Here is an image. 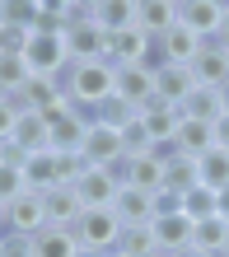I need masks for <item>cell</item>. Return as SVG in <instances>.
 I'll return each mask as SVG.
<instances>
[{
  "mask_svg": "<svg viewBox=\"0 0 229 257\" xmlns=\"http://www.w3.org/2000/svg\"><path fill=\"white\" fill-rule=\"evenodd\" d=\"M61 89L80 103V108H103V103L112 98V89H117V70L108 61H70L66 70V80H61Z\"/></svg>",
  "mask_w": 229,
  "mask_h": 257,
  "instance_id": "cell-1",
  "label": "cell"
},
{
  "mask_svg": "<svg viewBox=\"0 0 229 257\" xmlns=\"http://www.w3.org/2000/svg\"><path fill=\"white\" fill-rule=\"evenodd\" d=\"M75 238H80L84 248H94V252H112L117 238H122V215H117L112 206L84 210V215L75 220Z\"/></svg>",
  "mask_w": 229,
  "mask_h": 257,
  "instance_id": "cell-2",
  "label": "cell"
},
{
  "mask_svg": "<svg viewBox=\"0 0 229 257\" xmlns=\"http://www.w3.org/2000/svg\"><path fill=\"white\" fill-rule=\"evenodd\" d=\"M42 229H47V201H42V192H24L5 206V234L38 238Z\"/></svg>",
  "mask_w": 229,
  "mask_h": 257,
  "instance_id": "cell-3",
  "label": "cell"
},
{
  "mask_svg": "<svg viewBox=\"0 0 229 257\" xmlns=\"http://www.w3.org/2000/svg\"><path fill=\"white\" fill-rule=\"evenodd\" d=\"M84 159L94 164V169H122V164H127L122 131H117V126L94 122V126H89V136H84Z\"/></svg>",
  "mask_w": 229,
  "mask_h": 257,
  "instance_id": "cell-4",
  "label": "cell"
},
{
  "mask_svg": "<svg viewBox=\"0 0 229 257\" xmlns=\"http://www.w3.org/2000/svg\"><path fill=\"white\" fill-rule=\"evenodd\" d=\"M178 24L192 28L201 42H215L224 24V0H178Z\"/></svg>",
  "mask_w": 229,
  "mask_h": 257,
  "instance_id": "cell-5",
  "label": "cell"
},
{
  "mask_svg": "<svg viewBox=\"0 0 229 257\" xmlns=\"http://www.w3.org/2000/svg\"><path fill=\"white\" fill-rule=\"evenodd\" d=\"M169 150V145H164ZM164 150H145V155H127V164H122V183L141 187V192H159L164 187Z\"/></svg>",
  "mask_w": 229,
  "mask_h": 257,
  "instance_id": "cell-6",
  "label": "cell"
},
{
  "mask_svg": "<svg viewBox=\"0 0 229 257\" xmlns=\"http://www.w3.org/2000/svg\"><path fill=\"white\" fill-rule=\"evenodd\" d=\"M75 192H80L84 210H94V206H112V201H117V192H122V173H117V169H94V164H89L84 178L75 183Z\"/></svg>",
  "mask_w": 229,
  "mask_h": 257,
  "instance_id": "cell-7",
  "label": "cell"
},
{
  "mask_svg": "<svg viewBox=\"0 0 229 257\" xmlns=\"http://www.w3.org/2000/svg\"><path fill=\"white\" fill-rule=\"evenodd\" d=\"M192 94H196L192 66H159V70H155V98H159V103H169V108L182 112V103H187Z\"/></svg>",
  "mask_w": 229,
  "mask_h": 257,
  "instance_id": "cell-8",
  "label": "cell"
},
{
  "mask_svg": "<svg viewBox=\"0 0 229 257\" xmlns=\"http://www.w3.org/2000/svg\"><path fill=\"white\" fill-rule=\"evenodd\" d=\"M103 47H108V33L94 19H80L66 28V52L70 61H103Z\"/></svg>",
  "mask_w": 229,
  "mask_h": 257,
  "instance_id": "cell-9",
  "label": "cell"
},
{
  "mask_svg": "<svg viewBox=\"0 0 229 257\" xmlns=\"http://www.w3.org/2000/svg\"><path fill=\"white\" fill-rule=\"evenodd\" d=\"M112 94L141 112L145 103L155 98V70H150V66H117V89H112Z\"/></svg>",
  "mask_w": 229,
  "mask_h": 257,
  "instance_id": "cell-10",
  "label": "cell"
},
{
  "mask_svg": "<svg viewBox=\"0 0 229 257\" xmlns=\"http://www.w3.org/2000/svg\"><path fill=\"white\" fill-rule=\"evenodd\" d=\"M155 47H159V66H192V61H196V52H201L206 42L196 38L192 28H182V24H173L169 33H164V38L155 42Z\"/></svg>",
  "mask_w": 229,
  "mask_h": 257,
  "instance_id": "cell-11",
  "label": "cell"
},
{
  "mask_svg": "<svg viewBox=\"0 0 229 257\" xmlns=\"http://www.w3.org/2000/svg\"><path fill=\"white\" fill-rule=\"evenodd\" d=\"M178 24V0H136V28L145 38H164Z\"/></svg>",
  "mask_w": 229,
  "mask_h": 257,
  "instance_id": "cell-12",
  "label": "cell"
},
{
  "mask_svg": "<svg viewBox=\"0 0 229 257\" xmlns=\"http://www.w3.org/2000/svg\"><path fill=\"white\" fill-rule=\"evenodd\" d=\"M192 75H196L201 89H224L229 84V52L220 42H206V47L196 52V61H192Z\"/></svg>",
  "mask_w": 229,
  "mask_h": 257,
  "instance_id": "cell-13",
  "label": "cell"
},
{
  "mask_svg": "<svg viewBox=\"0 0 229 257\" xmlns=\"http://www.w3.org/2000/svg\"><path fill=\"white\" fill-rule=\"evenodd\" d=\"M196 183H201V159H192V155H182V150L169 145L164 150V187L187 196Z\"/></svg>",
  "mask_w": 229,
  "mask_h": 257,
  "instance_id": "cell-14",
  "label": "cell"
},
{
  "mask_svg": "<svg viewBox=\"0 0 229 257\" xmlns=\"http://www.w3.org/2000/svg\"><path fill=\"white\" fill-rule=\"evenodd\" d=\"M173 150H182V155H192V159L210 155V150H215V126H210V122H196V117L182 112V122L173 131Z\"/></svg>",
  "mask_w": 229,
  "mask_h": 257,
  "instance_id": "cell-15",
  "label": "cell"
},
{
  "mask_svg": "<svg viewBox=\"0 0 229 257\" xmlns=\"http://www.w3.org/2000/svg\"><path fill=\"white\" fill-rule=\"evenodd\" d=\"M42 201H47V224H61V229H75V220L84 215V201H80V192L75 187H52V192H42Z\"/></svg>",
  "mask_w": 229,
  "mask_h": 257,
  "instance_id": "cell-16",
  "label": "cell"
},
{
  "mask_svg": "<svg viewBox=\"0 0 229 257\" xmlns=\"http://www.w3.org/2000/svg\"><path fill=\"white\" fill-rule=\"evenodd\" d=\"M155 224V238H159V248L164 252H178V248H192V234H196V220L192 215H155L150 220Z\"/></svg>",
  "mask_w": 229,
  "mask_h": 257,
  "instance_id": "cell-17",
  "label": "cell"
},
{
  "mask_svg": "<svg viewBox=\"0 0 229 257\" xmlns=\"http://www.w3.org/2000/svg\"><path fill=\"white\" fill-rule=\"evenodd\" d=\"M89 19L103 33H127V28H136V0H94L89 5Z\"/></svg>",
  "mask_w": 229,
  "mask_h": 257,
  "instance_id": "cell-18",
  "label": "cell"
},
{
  "mask_svg": "<svg viewBox=\"0 0 229 257\" xmlns=\"http://www.w3.org/2000/svg\"><path fill=\"white\" fill-rule=\"evenodd\" d=\"M112 210L122 215V224H150V220H155V192H141V187L122 183Z\"/></svg>",
  "mask_w": 229,
  "mask_h": 257,
  "instance_id": "cell-19",
  "label": "cell"
},
{
  "mask_svg": "<svg viewBox=\"0 0 229 257\" xmlns=\"http://www.w3.org/2000/svg\"><path fill=\"white\" fill-rule=\"evenodd\" d=\"M19 150H28V155H38V150H52V126L42 112H19V122H14V136H10Z\"/></svg>",
  "mask_w": 229,
  "mask_h": 257,
  "instance_id": "cell-20",
  "label": "cell"
},
{
  "mask_svg": "<svg viewBox=\"0 0 229 257\" xmlns=\"http://www.w3.org/2000/svg\"><path fill=\"white\" fill-rule=\"evenodd\" d=\"M33 248H38V257H80L84 252L75 229H61V224H47V229L33 238Z\"/></svg>",
  "mask_w": 229,
  "mask_h": 257,
  "instance_id": "cell-21",
  "label": "cell"
},
{
  "mask_svg": "<svg viewBox=\"0 0 229 257\" xmlns=\"http://www.w3.org/2000/svg\"><path fill=\"white\" fill-rule=\"evenodd\" d=\"M112 252H122V257H155L164 248L155 238V224H122V238H117Z\"/></svg>",
  "mask_w": 229,
  "mask_h": 257,
  "instance_id": "cell-22",
  "label": "cell"
},
{
  "mask_svg": "<svg viewBox=\"0 0 229 257\" xmlns=\"http://www.w3.org/2000/svg\"><path fill=\"white\" fill-rule=\"evenodd\" d=\"M24 183H28V192H52V187H61L56 183V150H38V155L24 159Z\"/></svg>",
  "mask_w": 229,
  "mask_h": 257,
  "instance_id": "cell-23",
  "label": "cell"
},
{
  "mask_svg": "<svg viewBox=\"0 0 229 257\" xmlns=\"http://www.w3.org/2000/svg\"><path fill=\"white\" fill-rule=\"evenodd\" d=\"M192 248H201L206 257H224V248H229V220H220V215H210V220H196Z\"/></svg>",
  "mask_w": 229,
  "mask_h": 257,
  "instance_id": "cell-24",
  "label": "cell"
},
{
  "mask_svg": "<svg viewBox=\"0 0 229 257\" xmlns=\"http://www.w3.org/2000/svg\"><path fill=\"white\" fill-rule=\"evenodd\" d=\"M28 80H33V70H28L24 56H19V52H0V94L19 98Z\"/></svg>",
  "mask_w": 229,
  "mask_h": 257,
  "instance_id": "cell-25",
  "label": "cell"
},
{
  "mask_svg": "<svg viewBox=\"0 0 229 257\" xmlns=\"http://www.w3.org/2000/svg\"><path fill=\"white\" fill-rule=\"evenodd\" d=\"M182 112L196 117V122H210V126H215L220 117H224V94H220V89H201V84H196V94L182 103Z\"/></svg>",
  "mask_w": 229,
  "mask_h": 257,
  "instance_id": "cell-26",
  "label": "cell"
},
{
  "mask_svg": "<svg viewBox=\"0 0 229 257\" xmlns=\"http://www.w3.org/2000/svg\"><path fill=\"white\" fill-rule=\"evenodd\" d=\"M182 215H192V220H210V215H220V192H215V187H206V183H196L187 196H182Z\"/></svg>",
  "mask_w": 229,
  "mask_h": 257,
  "instance_id": "cell-27",
  "label": "cell"
},
{
  "mask_svg": "<svg viewBox=\"0 0 229 257\" xmlns=\"http://www.w3.org/2000/svg\"><path fill=\"white\" fill-rule=\"evenodd\" d=\"M122 145H127V155H145V150H164L159 141H155V131L145 126V117L136 112L127 126H122Z\"/></svg>",
  "mask_w": 229,
  "mask_h": 257,
  "instance_id": "cell-28",
  "label": "cell"
},
{
  "mask_svg": "<svg viewBox=\"0 0 229 257\" xmlns=\"http://www.w3.org/2000/svg\"><path fill=\"white\" fill-rule=\"evenodd\" d=\"M201 183L206 187H215V192H224L229 187V150H210V155H201Z\"/></svg>",
  "mask_w": 229,
  "mask_h": 257,
  "instance_id": "cell-29",
  "label": "cell"
},
{
  "mask_svg": "<svg viewBox=\"0 0 229 257\" xmlns=\"http://www.w3.org/2000/svg\"><path fill=\"white\" fill-rule=\"evenodd\" d=\"M38 5L42 0H5V28H24V33H33L38 28Z\"/></svg>",
  "mask_w": 229,
  "mask_h": 257,
  "instance_id": "cell-30",
  "label": "cell"
},
{
  "mask_svg": "<svg viewBox=\"0 0 229 257\" xmlns=\"http://www.w3.org/2000/svg\"><path fill=\"white\" fill-rule=\"evenodd\" d=\"M131 117H136V108H131V103H122L117 94H112L108 103H103V108H94V122H103V126H117V131L127 126Z\"/></svg>",
  "mask_w": 229,
  "mask_h": 257,
  "instance_id": "cell-31",
  "label": "cell"
},
{
  "mask_svg": "<svg viewBox=\"0 0 229 257\" xmlns=\"http://www.w3.org/2000/svg\"><path fill=\"white\" fill-rule=\"evenodd\" d=\"M28 183H24V169H10V164H0V206H10L14 196H24Z\"/></svg>",
  "mask_w": 229,
  "mask_h": 257,
  "instance_id": "cell-32",
  "label": "cell"
},
{
  "mask_svg": "<svg viewBox=\"0 0 229 257\" xmlns=\"http://www.w3.org/2000/svg\"><path fill=\"white\" fill-rule=\"evenodd\" d=\"M19 112H24V103H19V98L0 94V145L14 136V122H19Z\"/></svg>",
  "mask_w": 229,
  "mask_h": 257,
  "instance_id": "cell-33",
  "label": "cell"
},
{
  "mask_svg": "<svg viewBox=\"0 0 229 257\" xmlns=\"http://www.w3.org/2000/svg\"><path fill=\"white\" fill-rule=\"evenodd\" d=\"M0 257H38V248L24 234H0Z\"/></svg>",
  "mask_w": 229,
  "mask_h": 257,
  "instance_id": "cell-34",
  "label": "cell"
},
{
  "mask_svg": "<svg viewBox=\"0 0 229 257\" xmlns=\"http://www.w3.org/2000/svg\"><path fill=\"white\" fill-rule=\"evenodd\" d=\"M178 210H182V192L159 187V192H155V215H178Z\"/></svg>",
  "mask_w": 229,
  "mask_h": 257,
  "instance_id": "cell-35",
  "label": "cell"
},
{
  "mask_svg": "<svg viewBox=\"0 0 229 257\" xmlns=\"http://www.w3.org/2000/svg\"><path fill=\"white\" fill-rule=\"evenodd\" d=\"M215 145H220V150H229V112L215 122Z\"/></svg>",
  "mask_w": 229,
  "mask_h": 257,
  "instance_id": "cell-36",
  "label": "cell"
},
{
  "mask_svg": "<svg viewBox=\"0 0 229 257\" xmlns=\"http://www.w3.org/2000/svg\"><path fill=\"white\" fill-rule=\"evenodd\" d=\"M215 42L229 52V5H224V24H220V33H215Z\"/></svg>",
  "mask_w": 229,
  "mask_h": 257,
  "instance_id": "cell-37",
  "label": "cell"
},
{
  "mask_svg": "<svg viewBox=\"0 0 229 257\" xmlns=\"http://www.w3.org/2000/svg\"><path fill=\"white\" fill-rule=\"evenodd\" d=\"M220 220H229V187L220 192Z\"/></svg>",
  "mask_w": 229,
  "mask_h": 257,
  "instance_id": "cell-38",
  "label": "cell"
},
{
  "mask_svg": "<svg viewBox=\"0 0 229 257\" xmlns=\"http://www.w3.org/2000/svg\"><path fill=\"white\" fill-rule=\"evenodd\" d=\"M169 257H206L201 248H178V252H169Z\"/></svg>",
  "mask_w": 229,
  "mask_h": 257,
  "instance_id": "cell-39",
  "label": "cell"
},
{
  "mask_svg": "<svg viewBox=\"0 0 229 257\" xmlns=\"http://www.w3.org/2000/svg\"><path fill=\"white\" fill-rule=\"evenodd\" d=\"M80 257H108V252H94V248H84V252H80Z\"/></svg>",
  "mask_w": 229,
  "mask_h": 257,
  "instance_id": "cell-40",
  "label": "cell"
},
{
  "mask_svg": "<svg viewBox=\"0 0 229 257\" xmlns=\"http://www.w3.org/2000/svg\"><path fill=\"white\" fill-rule=\"evenodd\" d=\"M220 94H224V112H229V84H224V89H220Z\"/></svg>",
  "mask_w": 229,
  "mask_h": 257,
  "instance_id": "cell-41",
  "label": "cell"
},
{
  "mask_svg": "<svg viewBox=\"0 0 229 257\" xmlns=\"http://www.w3.org/2000/svg\"><path fill=\"white\" fill-rule=\"evenodd\" d=\"M0 234H5V206H0Z\"/></svg>",
  "mask_w": 229,
  "mask_h": 257,
  "instance_id": "cell-42",
  "label": "cell"
},
{
  "mask_svg": "<svg viewBox=\"0 0 229 257\" xmlns=\"http://www.w3.org/2000/svg\"><path fill=\"white\" fill-rule=\"evenodd\" d=\"M155 257H169V252H155Z\"/></svg>",
  "mask_w": 229,
  "mask_h": 257,
  "instance_id": "cell-43",
  "label": "cell"
},
{
  "mask_svg": "<svg viewBox=\"0 0 229 257\" xmlns=\"http://www.w3.org/2000/svg\"><path fill=\"white\" fill-rule=\"evenodd\" d=\"M108 257H122V252H108Z\"/></svg>",
  "mask_w": 229,
  "mask_h": 257,
  "instance_id": "cell-44",
  "label": "cell"
},
{
  "mask_svg": "<svg viewBox=\"0 0 229 257\" xmlns=\"http://www.w3.org/2000/svg\"><path fill=\"white\" fill-rule=\"evenodd\" d=\"M224 257H229V248H224Z\"/></svg>",
  "mask_w": 229,
  "mask_h": 257,
  "instance_id": "cell-45",
  "label": "cell"
}]
</instances>
